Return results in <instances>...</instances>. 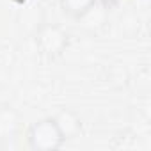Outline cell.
Masks as SVG:
<instances>
[{"mask_svg": "<svg viewBox=\"0 0 151 151\" xmlns=\"http://www.w3.org/2000/svg\"><path fill=\"white\" fill-rule=\"evenodd\" d=\"M27 142L36 151H55L64 146L66 139L55 121V117H43L30 124L27 132Z\"/></svg>", "mask_w": 151, "mask_h": 151, "instance_id": "cell-1", "label": "cell"}, {"mask_svg": "<svg viewBox=\"0 0 151 151\" xmlns=\"http://www.w3.org/2000/svg\"><path fill=\"white\" fill-rule=\"evenodd\" d=\"M69 45V34L55 23H43L36 32V46L48 59L60 57Z\"/></svg>", "mask_w": 151, "mask_h": 151, "instance_id": "cell-2", "label": "cell"}, {"mask_svg": "<svg viewBox=\"0 0 151 151\" xmlns=\"http://www.w3.org/2000/svg\"><path fill=\"white\" fill-rule=\"evenodd\" d=\"M20 124H22V117L14 109L7 105L0 107V142L13 140L20 132Z\"/></svg>", "mask_w": 151, "mask_h": 151, "instance_id": "cell-3", "label": "cell"}, {"mask_svg": "<svg viewBox=\"0 0 151 151\" xmlns=\"http://www.w3.org/2000/svg\"><path fill=\"white\" fill-rule=\"evenodd\" d=\"M53 117H55V121H57V124H59V128H60V132H62L66 140L75 139L82 132V119H80V116L77 112L71 110V109H62Z\"/></svg>", "mask_w": 151, "mask_h": 151, "instance_id": "cell-4", "label": "cell"}, {"mask_svg": "<svg viewBox=\"0 0 151 151\" xmlns=\"http://www.w3.org/2000/svg\"><path fill=\"white\" fill-rule=\"evenodd\" d=\"M59 4L66 16L73 20H82L94 9L96 0H59Z\"/></svg>", "mask_w": 151, "mask_h": 151, "instance_id": "cell-5", "label": "cell"}]
</instances>
